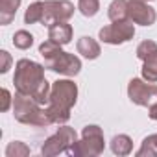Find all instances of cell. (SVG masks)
<instances>
[{"label": "cell", "instance_id": "14", "mask_svg": "<svg viewBox=\"0 0 157 157\" xmlns=\"http://www.w3.org/2000/svg\"><path fill=\"white\" fill-rule=\"evenodd\" d=\"M22 0H0V24L8 26L13 22L17 10L21 8Z\"/></svg>", "mask_w": 157, "mask_h": 157}, {"label": "cell", "instance_id": "15", "mask_svg": "<svg viewBox=\"0 0 157 157\" xmlns=\"http://www.w3.org/2000/svg\"><path fill=\"white\" fill-rule=\"evenodd\" d=\"M140 74L146 82H151V83H157V50L148 56L144 61H142V68H140Z\"/></svg>", "mask_w": 157, "mask_h": 157}, {"label": "cell", "instance_id": "22", "mask_svg": "<svg viewBox=\"0 0 157 157\" xmlns=\"http://www.w3.org/2000/svg\"><path fill=\"white\" fill-rule=\"evenodd\" d=\"M155 50H157V43L151 41V39H146V41H142V43L137 46V57H139L140 61H144V59H146L148 56H151Z\"/></svg>", "mask_w": 157, "mask_h": 157}, {"label": "cell", "instance_id": "3", "mask_svg": "<svg viewBox=\"0 0 157 157\" xmlns=\"http://www.w3.org/2000/svg\"><path fill=\"white\" fill-rule=\"evenodd\" d=\"M39 54L44 59V67L56 74L74 78L82 70V59L80 57L70 54V52H65L61 48V44H57L50 39L39 44Z\"/></svg>", "mask_w": 157, "mask_h": 157}, {"label": "cell", "instance_id": "6", "mask_svg": "<svg viewBox=\"0 0 157 157\" xmlns=\"http://www.w3.org/2000/svg\"><path fill=\"white\" fill-rule=\"evenodd\" d=\"M76 142H78L76 129L70 128V126L59 124L57 131L54 135H50L44 140V144L41 146V153L44 157H54V155H59V153H68L70 155V150Z\"/></svg>", "mask_w": 157, "mask_h": 157}, {"label": "cell", "instance_id": "21", "mask_svg": "<svg viewBox=\"0 0 157 157\" xmlns=\"http://www.w3.org/2000/svg\"><path fill=\"white\" fill-rule=\"evenodd\" d=\"M26 155H30V148L21 140H13L6 148V157H26Z\"/></svg>", "mask_w": 157, "mask_h": 157}, {"label": "cell", "instance_id": "12", "mask_svg": "<svg viewBox=\"0 0 157 157\" xmlns=\"http://www.w3.org/2000/svg\"><path fill=\"white\" fill-rule=\"evenodd\" d=\"M76 50H78V54H82L85 59H96V57H100V54H102L100 43H98L96 39L89 37V35H83V37L78 39Z\"/></svg>", "mask_w": 157, "mask_h": 157}, {"label": "cell", "instance_id": "5", "mask_svg": "<svg viewBox=\"0 0 157 157\" xmlns=\"http://www.w3.org/2000/svg\"><path fill=\"white\" fill-rule=\"evenodd\" d=\"M104 150H105V139H104L102 128L96 124H89L82 129V139L72 146L70 155H74V157H98L100 153H104Z\"/></svg>", "mask_w": 157, "mask_h": 157}, {"label": "cell", "instance_id": "20", "mask_svg": "<svg viewBox=\"0 0 157 157\" xmlns=\"http://www.w3.org/2000/svg\"><path fill=\"white\" fill-rule=\"evenodd\" d=\"M78 10L83 17H94L100 11V0H78Z\"/></svg>", "mask_w": 157, "mask_h": 157}, {"label": "cell", "instance_id": "10", "mask_svg": "<svg viewBox=\"0 0 157 157\" xmlns=\"http://www.w3.org/2000/svg\"><path fill=\"white\" fill-rule=\"evenodd\" d=\"M128 19L140 26H151L157 21V11L142 0H129L128 4Z\"/></svg>", "mask_w": 157, "mask_h": 157}, {"label": "cell", "instance_id": "16", "mask_svg": "<svg viewBox=\"0 0 157 157\" xmlns=\"http://www.w3.org/2000/svg\"><path fill=\"white\" fill-rule=\"evenodd\" d=\"M128 4L129 0H113L107 8V17L111 22L115 21H124L128 19Z\"/></svg>", "mask_w": 157, "mask_h": 157}, {"label": "cell", "instance_id": "18", "mask_svg": "<svg viewBox=\"0 0 157 157\" xmlns=\"http://www.w3.org/2000/svg\"><path fill=\"white\" fill-rule=\"evenodd\" d=\"M137 155L139 157H155L157 155V133L144 137L140 148L137 150Z\"/></svg>", "mask_w": 157, "mask_h": 157}, {"label": "cell", "instance_id": "2", "mask_svg": "<svg viewBox=\"0 0 157 157\" xmlns=\"http://www.w3.org/2000/svg\"><path fill=\"white\" fill-rule=\"evenodd\" d=\"M78 102V85L72 80H57L52 83L50 102L46 105L54 124H67L70 111Z\"/></svg>", "mask_w": 157, "mask_h": 157}, {"label": "cell", "instance_id": "8", "mask_svg": "<svg viewBox=\"0 0 157 157\" xmlns=\"http://www.w3.org/2000/svg\"><path fill=\"white\" fill-rule=\"evenodd\" d=\"M128 98L135 105L150 107L153 102H157V83L146 82L144 78H133L128 83Z\"/></svg>", "mask_w": 157, "mask_h": 157}, {"label": "cell", "instance_id": "23", "mask_svg": "<svg viewBox=\"0 0 157 157\" xmlns=\"http://www.w3.org/2000/svg\"><path fill=\"white\" fill-rule=\"evenodd\" d=\"M0 56H2V67H0V72H2V74H6L8 70H10V65H11V56L6 52V50H2V52H0Z\"/></svg>", "mask_w": 157, "mask_h": 157}, {"label": "cell", "instance_id": "9", "mask_svg": "<svg viewBox=\"0 0 157 157\" xmlns=\"http://www.w3.org/2000/svg\"><path fill=\"white\" fill-rule=\"evenodd\" d=\"M74 15V4L70 0H44V17L41 24H52L56 21L68 22Z\"/></svg>", "mask_w": 157, "mask_h": 157}, {"label": "cell", "instance_id": "26", "mask_svg": "<svg viewBox=\"0 0 157 157\" xmlns=\"http://www.w3.org/2000/svg\"><path fill=\"white\" fill-rule=\"evenodd\" d=\"M142 2H151V0H142Z\"/></svg>", "mask_w": 157, "mask_h": 157}, {"label": "cell", "instance_id": "11", "mask_svg": "<svg viewBox=\"0 0 157 157\" xmlns=\"http://www.w3.org/2000/svg\"><path fill=\"white\" fill-rule=\"evenodd\" d=\"M72 35H74V30L68 22H61V21H56L48 26V39L65 46L72 41Z\"/></svg>", "mask_w": 157, "mask_h": 157}, {"label": "cell", "instance_id": "1", "mask_svg": "<svg viewBox=\"0 0 157 157\" xmlns=\"http://www.w3.org/2000/svg\"><path fill=\"white\" fill-rule=\"evenodd\" d=\"M44 68H46L44 65L33 59L22 57L15 65V76H13L15 91L32 96L41 105H48L50 91H52V85L44 78Z\"/></svg>", "mask_w": 157, "mask_h": 157}, {"label": "cell", "instance_id": "4", "mask_svg": "<svg viewBox=\"0 0 157 157\" xmlns=\"http://www.w3.org/2000/svg\"><path fill=\"white\" fill-rule=\"evenodd\" d=\"M13 117L21 124L37 126V128H48L54 124V120L44 105H41L32 96L17 93V91L13 96Z\"/></svg>", "mask_w": 157, "mask_h": 157}, {"label": "cell", "instance_id": "19", "mask_svg": "<svg viewBox=\"0 0 157 157\" xmlns=\"http://www.w3.org/2000/svg\"><path fill=\"white\" fill-rule=\"evenodd\" d=\"M33 44V35L28 30H19L13 33V46L19 50H28Z\"/></svg>", "mask_w": 157, "mask_h": 157}, {"label": "cell", "instance_id": "17", "mask_svg": "<svg viewBox=\"0 0 157 157\" xmlns=\"http://www.w3.org/2000/svg\"><path fill=\"white\" fill-rule=\"evenodd\" d=\"M44 17V2L37 0V2H32L24 13V24H37L43 22Z\"/></svg>", "mask_w": 157, "mask_h": 157}, {"label": "cell", "instance_id": "7", "mask_svg": "<svg viewBox=\"0 0 157 157\" xmlns=\"http://www.w3.org/2000/svg\"><path fill=\"white\" fill-rule=\"evenodd\" d=\"M98 37L105 44H122L135 37V22L129 19L115 21L98 32Z\"/></svg>", "mask_w": 157, "mask_h": 157}, {"label": "cell", "instance_id": "24", "mask_svg": "<svg viewBox=\"0 0 157 157\" xmlns=\"http://www.w3.org/2000/svg\"><path fill=\"white\" fill-rule=\"evenodd\" d=\"M2 96H4V104H2V111H8L13 104V96L8 89H2Z\"/></svg>", "mask_w": 157, "mask_h": 157}, {"label": "cell", "instance_id": "13", "mask_svg": "<svg viewBox=\"0 0 157 157\" xmlns=\"http://www.w3.org/2000/svg\"><path fill=\"white\" fill-rule=\"evenodd\" d=\"M109 146H111V151H113L115 155H118V157H126V155H129V153L133 151V140H131V137L126 135V133L115 135V137L111 139Z\"/></svg>", "mask_w": 157, "mask_h": 157}, {"label": "cell", "instance_id": "25", "mask_svg": "<svg viewBox=\"0 0 157 157\" xmlns=\"http://www.w3.org/2000/svg\"><path fill=\"white\" fill-rule=\"evenodd\" d=\"M148 117L151 120H157V102H153L150 107H148Z\"/></svg>", "mask_w": 157, "mask_h": 157}]
</instances>
